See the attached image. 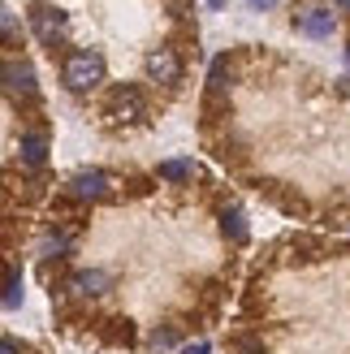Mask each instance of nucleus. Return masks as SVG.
Here are the masks:
<instances>
[{
    "label": "nucleus",
    "instance_id": "nucleus-1",
    "mask_svg": "<svg viewBox=\"0 0 350 354\" xmlns=\"http://www.w3.org/2000/svg\"><path fill=\"white\" fill-rule=\"evenodd\" d=\"M104 74H109V65H104V57L95 48H74L61 65V78H65L69 91H95L104 82Z\"/></svg>",
    "mask_w": 350,
    "mask_h": 354
},
{
    "label": "nucleus",
    "instance_id": "nucleus-7",
    "mask_svg": "<svg viewBox=\"0 0 350 354\" xmlns=\"http://www.w3.org/2000/svg\"><path fill=\"white\" fill-rule=\"evenodd\" d=\"M294 26L303 35H311V39H329V35L338 30V13L324 9V5H307V9L294 13Z\"/></svg>",
    "mask_w": 350,
    "mask_h": 354
},
{
    "label": "nucleus",
    "instance_id": "nucleus-6",
    "mask_svg": "<svg viewBox=\"0 0 350 354\" xmlns=\"http://www.w3.org/2000/svg\"><path fill=\"white\" fill-rule=\"evenodd\" d=\"M30 30H35V39L44 48H57L65 39V13L52 9V5H35L30 9Z\"/></svg>",
    "mask_w": 350,
    "mask_h": 354
},
{
    "label": "nucleus",
    "instance_id": "nucleus-21",
    "mask_svg": "<svg viewBox=\"0 0 350 354\" xmlns=\"http://www.w3.org/2000/svg\"><path fill=\"white\" fill-rule=\"evenodd\" d=\"M333 5H338V9H350V0H333Z\"/></svg>",
    "mask_w": 350,
    "mask_h": 354
},
{
    "label": "nucleus",
    "instance_id": "nucleus-5",
    "mask_svg": "<svg viewBox=\"0 0 350 354\" xmlns=\"http://www.w3.org/2000/svg\"><path fill=\"white\" fill-rule=\"evenodd\" d=\"M143 69H147V78H151V82L173 86V82L182 78V57H178V48H173V44L151 48V52H147V61H143Z\"/></svg>",
    "mask_w": 350,
    "mask_h": 354
},
{
    "label": "nucleus",
    "instance_id": "nucleus-2",
    "mask_svg": "<svg viewBox=\"0 0 350 354\" xmlns=\"http://www.w3.org/2000/svg\"><path fill=\"white\" fill-rule=\"evenodd\" d=\"M0 82H5V91L13 100H35L39 95V78H35V65L26 57H5V65H0Z\"/></svg>",
    "mask_w": 350,
    "mask_h": 354
},
{
    "label": "nucleus",
    "instance_id": "nucleus-15",
    "mask_svg": "<svg viewBox=\"0 0 350 354\" xmlns=\"http://www.w3.org/2000/svg\"><path fill=\"white\" fill-rule=\"evenodd\" d=\"M0 44H17V17L0 5Z\"/></svg>",
    "mask_w": 350,
    "mask_h": 354
},
{
    "label": "nucleus",
    "instance_id": "nucleus-13",
    "mask_svg": "<svg viewBox=\"0 0 350 354\" xmlns=\"http://www.w3.org/2000/svg\"><path fill=\"white\" fill-rule=\"evenodd\" d=\"M0 307H22V277H17L13 268L5 272V286H0Z\"/></svg>",
    "mask_w": 350,
    "mask_h": 354
},
{
    "label": "nucleus",
    "instance_id": "nucleus-14",
    "mask_svg": "<svg viewBox=\"0 0 350 354\" xmlns=\"http://www.w3.org/2000/svg\"><path fill=\"white\" fill-rule=\"evenodd\" d=\"M221 229H225V238H230V242H247V216H242V212H225V216H221Z\"/></svg>",
    "mask_w": 350,
    "mask_h": 354
},
{
    "label": "nucleus",
    "instance_id": "nucleus-9",
    "mask_svg": "<svg viewBox=\"0 0 350 354\" xmlns=\"http://www.w3.org/2000/svg\"><path fill=\"white\" fill-rule=\"evenodd\" d=\"M17 160H22L26 169H44L48 165V138L44 134H26L22 147H17Z\"/></svg>",
    "mask_w": 350,
    "mask_h": 354
},
{
    "label": "nucleus",
    "instance_id": "nucleus-20",
    "mask_svg": "<svg viewBox=\"0 0 350 354\" xmlns=\"http://www.w3.org/2000/svg\"><path fill=\"white\" fill-rule=\"evenodd\" d=\"M182 354H208V342H195V346H186Z\"/></svg>",
    "mask_w": 350,
    "mask_h": 354
},
{
    "label": "nucleus",
    "instance_id": "nucleus-11",
    "mask_svg": "<svg viewBox=\"0 0 350 354\" xmlns=\"http://www.w3.org/2000/svg\"><path fill=\"white\" fill-rule=\"evenodd\" d=\"M230 82H234V65H230V57H217L212 69H208V91L221 95V91H230Z\"/></svg>",
    "mask_w": 350,
    "mask_h": 354
},
{
    "label": "nucleus",
    "instance_id": "nucleus-16",
    "mask_svg": "<svg viewBox=\"0 0 350 354\" xmlns=\"http://www.w3.org/2000/svg\"><path fill=\"white\" fill-rule=\"evenodd\" d=\"M234 354H264V342H255V337H238V342H234Z\"/></svg>",
    "mask_w": 350,
    "mask_h": 354
},
{
    "label": "nucleus",
    "instance_id": "nucleus-19",
    "mask_svg": "<svg viewBox=\"0 0 350 354\" xmlns=\"http://www.w3.org/2000/svg\"><path fill=\"white\" fill-rule=\"evenodd\" d=\"M247 5H251V9H259V13H264V9H273V5H277V0H247Z\"/></svg>",
    "mask_w": 350,
    "mask_h": 354
},
{
    "label": "nucleus",
    "instance_id": "nucleus-3",
    "mask_svg": "<svg viewBox=\"0 0 350 354\" xmlns=\"http://www.w3.org/2000/svg\"><path fill=\"white\" fill-rule=\"evenodd\" d=\"M113 173H104V169H82V173H74L65 182V194L69 199H78V203H91V199H109L113 194Z\"/></svg>",
    "mask_w": 350,
    "mask_h": 354
},
{
    "label": "nucleus",
    "instance_id": "nucleus-10",
    "mask_svg": "<svg viewBox=\"0 0 350 354\" xmlns=\"http://www.w3.org/2000/svg\"><path fill=\"white\" fill-rule=\"evenodd\" d=\"M69 251H74V234H57V229H48L44 242H39V255H48V259H65Z\"/></svg>",
    "mask_w": 350,
    "mask_h": 354
},
{
    "label": "nucleus",
    "instance_id": "nucleus-8",
    "mask_svg": "<svg viewBox=\"0 0 350 354\" xmlns=\"http://www.w3.org/2000/svg\"><path fill=\"white\" fill-rule=\"evenodd\" d=\"M69 294H78V298H100V294H109L113 290V277L104 272V268H82V272H74L69 277V286H65Z\"/></svg>",
    "mask_w": 350,
    "mask_h": 354
},
{
    "label": "nucleus",
    "instance_id": "nucleus-22",
    "mask_svg": "<svg viewBox=\"0 0 350 354\" xmlns=\"http://www.w3.org/2000/svg\"><path fill=\"white\" fill-rule=\"evenodd\" d=\"M346 57H350V44H346Z\"/></svg>",
    "mask_w": 350,
    "mask_h": 354
},
{
    "label": "nucleus",
    "instance_id": "nucleus-17",
    "mask_svg": "<svg viewBox=\"0 0 350 354\" xmlns=\"http://www.w3.org/2000/svg\"><path fill=\"white\" fill-rule=\"evenodd\" d=\"M173 342H178V333H173V328H156V333H151V346H156V350H160V346H173Z\"/></svg>",
    "mask_w": 350,
    "mask_h": 354
},
{
    "label": "nucleus",
    "instance_id": "nucleus-4",
    "mask_svg": "<svg viewBox=\"0 0 350 354\" xmlns=\"http://www.w3.org/2000/svg\"><path fill=\"white\" fill-rule=\"evenodd\" d=\"M109 117L117 121V126H134V121L147 117V100L138 86H117L113 100H109Z\"/></svg>",
    "mask_w": 350,
    "mask_h": 354
},
{
    "label": "nucleus",
    "instance_id": "nucleus-12",
    "mask_svg": "<svg viewBox=\"0 0 350 354\" xmlns=\"http://www.w3.org/2000/svg\"><path fill=\"white\" fill-rule=\"evenodd\" d=\"M156 177H165V182H190V177H195V160H186V156L165 160L160 169H156Z\"/></svg>",
    "mask_w": 350,
    "mask_h": 354
},
{
    "label": "nucleus",
    "instance_id": "nucleus-18",
    "mask_svg": "<svg viewBox=\"0 0 350 354\" xmlns=\"http://www.w3.org/2000/svg\"><path fill=\"white\" fill-rule=\"evenodd\" d=\"M0 354H22V346H17L13 337H0Z\"/></svg>",
    "mask_w": 350,
    "mask_h": 354
}]
</instances>
